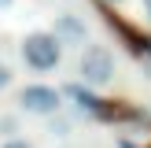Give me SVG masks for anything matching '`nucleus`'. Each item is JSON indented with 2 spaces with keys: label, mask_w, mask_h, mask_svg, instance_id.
Instances as JSON below:
<instances>
[{
  "label": "nucleus",
  "mask_w": 151,
  "mask_h": 148,
  "mask_svg": "<svg viewBox=\"0 0 151 148\" xmlns=\"http://www.w3.org/2000/svg\"><path fill=\"white\" fill-rule=\"evenodd\" d=\"M19 52H22L26 70H33V74H48V70H55V67L63 63V41H59L52 30H33V33H26L22 44H19Z\"/></svg>",
  "instance_id": "nucleus-1"
},
{
  "label": "nucleus",
  "mask_w": 151,
  "mask_h": 148,
  "mask_svg": "<svg viewBox=\"0 0 151 148\" xmlns=\"http://www.w3.org/2000/svg\"><path fill=\"white\" fill-rule=\"evenodd\" d=\"M118 148H140V144H137V141H129V137H122V141H118Z\"/></svg>",
  "instance_id": "nucleus-10"
},
{
  "label": "nucleus",
  "mask_w": 151,
  "mask_h": 148,
  "mask_svg": "<svg viewBox=\"0 0 151 148\" xmlns=\"http://www.w3.org/2000/svg\"><path fill=\"white\" fill-rule=\"evenodd\" d=\"M48 122H52V137H66V133H70V118H63V115H52L48 118Z\"/></svg>",
  "instance_id": "nucleus-6"
},
{
  "label": "nucleus",
  "mask_w": 151,
  "mask_h": 148,
  "mask_svg": "<svg viewBox=\"0 0 151 148\" xmlns=\"http://www.w3.org/2000/svg\"><path fill=\"white\" fill-rule=\"evenodd\" d=\"M107 4H125V0H107Z\"/></svg>",
  "instance_id": "nucleus-12"
},
{
  "label": "nucleus",
  "mask_w": 151,
  "mask_h": 148,
  "mask_svg": "<svg viewBox=\"0 0 151 148\" xmlns=\"http://www.w3.org/2000/svg\"><path fill=\"white\" fill-rule=\"evenodd\" d=\"M11 81H15L11 63H4V59H0V93H4V89H11Z\"/></svg>",
  "instance_id": "nucleus-8"
},
{
  "label": "nucleus",
  "mask_w": 151,
  "mask_h": 148,
  "mask_svg": "<svg viewBox=\"0 0 151 148\" xmlns=\"http://www.w3.org/2000/svg\"><path fill=\"white\" fill-rule=\"evenodd\" d=\"M66 96H70V100L78 104L85 115H103V100H96V96H92V89H88V85H81V81L66 85Z\"/></svg>",
  "instance_id": "nucleus-5"
},
{
  "label": "nucleus",
  "mask_w": 151,
  "mask_h": 148,
  "mask_svg": "<svg viewBox=\"0 0 151 148\" xmlns=\"http://www.w3.org/2000/svg\"><path fill=\"white\" fill-rule=\"evenodd\" d=\"M15 4V0H0V11H4V7H11Z\"/></svg>",
  "instance_id": "nucleus-11"
},
{
  "label": "nucleus",
  "mask_w": 151,
  "mask_h": 148,
  "mask_svg": "<svg viewBox=\"0 0 151 148\" xmlns=\"http://www.w3.org/2000/svg\"><path fill=\"white\" fill-rule=\"evenodd\" d=\"M0 133H4V137H19V118L4 115V118H0Z\"/></svg>",
  "instance_id": "nucleus-7"
},
{
  "label": "nucleus",
  "mask_w": 151,
  "mask_h": 148,
  "mask_svg": "<svg viewBox=\"0 0 151 148\" xmlns=\"http://www.w3.org/2000/svg\"><path fill=\"white\" fill-rule=\"evenodd\" d=\"M118 74V59L107 44H85L81 48V59H78V81L88 89H103L111 85Z\"/></svg>",
  "instance_id": "nucleus-2"
},
{
  "label": "nucleus",
  "mask_w": 151,
  "mask_h": 148,
  "mask_svg": "<svg viewBox=\"0 0 151 148\" xmlns=\"http://www.w3.org/2000/svg\"><path fill=\"white\" fill-rule=\"evenodd\" d=\"M19 107L33 118H52L63 111V93L55 85H44V81H29L19 89Z\"/></svg>",
  "instance_id": "nucleus-3"
},
{
  "label": "nucleus",
  "mask_w": 151,
  "mask_h": 148,
  "mask_svg": "<svg viewBox=\"0 0 151 148\" xmlns=\"http://www.w3.org/2000/svg\"><path fill=\"white\" fill-rule=\"evenodd\" d=\"M147 22H151V4H147Z\"/></svg>",
  "instance_id": "nucleus-13"
},
{
  "label": "nucleus",
  "mask_w": 151,
  "mask_h": 148,
  "mask_svg": "<svg viewBox=\"0 0 151 148\" xmlns=\"http://www.w3.org/2000/svg\"><path fill=\"white\" fill-rule=\"evenodd\" d=\"M144 4H151V0H144Z\"/></svg>",
  "instance_id": "nucleus-14"
},
{
  "label": "nucleus",
  "mask_w": 151,
  "mask_h": 148,
  "mask_svg": "<svg viewBox=\"0 0 151 148\" xmlns=\"http://www.w3.org/2000/svg\"><path fill=\"white\" fill-rule=\"evenodd\" d=\"M0 148H37L33 141H26V137H4L0 141Z\"/></svg>",
  "instance_id": "nucleus-9"
},
{
  "label": "nucleus",
  "mask_w": 151,
  "mask_h": 148,
  "mask_svg": "<svg viewBox=\"0 0 151 148\" xmlns=\"http://www.w3.org/2000/svg\"><path fill=\"white\" fill-rule=\"evenodd\" d=\"M52 33L63 41V48L70 44V48H85L88 44V26H85V19L81 15H74V11H59L55 15V22H52Z\"/></svg>",
  "instance_id": "nucleus-4"
}]
</instances>
